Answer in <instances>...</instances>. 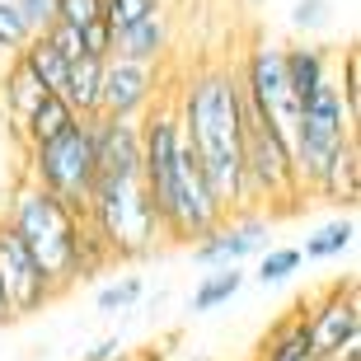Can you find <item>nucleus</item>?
<instances>
[{
	"label": "nucleus",
	"mask_w": 361,
	"mask_h": 361,
	"mask_svg": "<svg viewBox=\"0 0 361 361\" xmlns=\"http://www.w3.org/2000/svg\"><path fill=\"white\" fill-rule=\"evenodd\" d=\"M99 75H104V56L80 52V56L66 61V80H61V90H56L71 104V113L85 118V122L99 113Z\"/></svg>",
	"instance_id": "obj_16"
},
{
	"label": "nucleus",
	"mask_w": 361,
	"mask_h": 361,
	"mask_svg": "<svg viewBox=\"0 0 361 361\" xmlns=\"http://www.w3.org/2000/svg\"><path fill=\"white\" fill-rule=\"evenodd\" d=\"M14 61H19V47H5V42H0V85H5V75L14 71Z\"/></svg>",
	"instance_id": "obj_35"
},
{
	"label": "nucleus",
	"mask_w": 361,
	"mask_h": 361,
	"mask_svg": "<svg viewBox=\"0 0 361 361\" xmlns=\"http://www.w3.org/2000/svg\"><path fill=\"white\" fill-rule=\"evenodd\" d=\"M136 122H141V183L155 202L160 235L174 244H197L226 212L202 178L197 155L183 141L174 99H164V104L155 99Z\"/></svg>",
	"instance_id": "obj_2"
},
{
	"label": "nucleus",
	"mask_w": 361,
	"mask_h": 361,
	"mask_svg": "<svg viewBox=\"0 0 361 361\" xmlns=\"http://www.w3.org/2000/svg\"><path fill=\"white\" fill-rule=\"evenodd\" d=\"M118 361H164V352L160 348H127Z\"/></svg>",
	"instance_id": "obj_34"
},
{
	"label": "nucleus",
	"mask_w": 361,
	"mask_h": 361,
	"mask_svg": "<svg viewBox=\"0 0 361 361\" xmlns=\"http://www.w3.org/2000/svg\"><path fill=\"white\" fill-rule=\"evenodd\" d=\"M94 174L99 178H136L141 174V122L132 118H90Z\"/></svg>",
	"instance_id": "obj_12"
},
{
	"label": "nucleus",
	"mask_w": 361,
	"mask_h": 361,
	"mask_svg": "<svg viewBox=\"0 0 361 361\" xmlns=\"http://www.w3.org/2000/svg\"><path fill=\"white\" fill-rule=\"evenodd\" d=\"M240 286H244L240 263H230V268H212L207 277L197 281V286H192V300H188V310H192V314H212V310L230 305V300L240 295Z\"/></svg>",
	"instance_id": "obj_19"
},
{
	"label": "nucleus",
	"mask_w": 361,
	"mask_h": 361,
	"mask_svg": "<svg viewBox=\"0 0 361 361\" xmlns=\"http://www.w3.org/2000/svg\"><path fill=\"white\" fill-rule=\"evenodd\" d=\"M10 324H14V319H10V305H5V295H0V334H5Z\"/></svg>",
	"instance_id": "obj_36"
},
{
	"label": "nucleus",
	"mask_w": 361,
	"mask_h": 361,
	"mask_svg": "<svg viewBox=\"0 0 361 361\" xmlns=\"http://www.w3.org/2000/svg\"><path fill=\"white\" fill-rule=\"evenodd\" d=\"M47 38H52V47L66 56V61L85 52V33H80V28H71V24H52V28H47Z\"/></svg>",
	"instance_id": "obj_31"
},
{
	"label": "nucleus",
	"mask_w": 361,
	"mask_h": 361,
	"mask_svg": "<svg viewBox=\"0 0 361 361\" xmlns=\"http://www.w3.org/2000/svg\"><path fill=\"white\" fill-rule=\"evenodd\" d=\"M0 216L24 240V249L33 254L38 272L52 286V295H66L75 281L94 277L108 263V254L99 249V240L85 226V212H75L61 197H52L47 188H38L28 174L14 178L10 197L0 202Z\"/></svg>",
	"instance_id": "obj_3"
},
{
	"label": "nucleus",
	"mask_w": 361,
	"mask_h": 361,
	"mask_svg": "<svg viewBox=\"0 0 361 361\" xmlns=\"http://www.w3.org/2000/svg\"><path fill=\"white\" fill-rule=\"evenodd\" d=\"M14 5L24 14L28 33H47V28L56 24V0H14Z\"/></svg>",
	"instance_id": "obj_30"
},
{
	"label": "nucleus",
	"mask_w": 361,
	"mask_h": 361,
	"mask_svg": "<svg viewBox=\"0 0 361 361\" xmlns=\"http://www.w3.org/2000/svg\"><path fill=\"white\" fill-rule=\"evenodd\" d=\"M85 33V52L90 56H108V47H113V28L99 19V24H90V28H80Z\"/></svg>",
	"instance_id": "obj_32"
},
{
	"label": "nucleus",
	"mask_w": 361,
	"mask_h": 361,
	"mask_svg": "<svg viewBox=\"0 0 361 361\" xmlns=\"http://www.w3.org/2000/svg\"><path fill=\"white\" fill-rule=\"evenodd\" d=\"M281 66H286L291 94H295V104H300V99L314 94L324 80H334L338 56H334V47H324V42H291V47H281Z\"/></svg>",
	"instance_id": "obj_14"
},
{
	"label": "nucleus",
	"mask_w": 361,
	"mask_h": 361,
	"mask_svg": "<svg viewBox=\"0 0 361 361\" xmlns=\"http://www.w3.org/2000/svg\"><path fill=\"white\" fill-rule=\"evenodd\" d=\"M310 192H319V197H329V202H348V207L357 202V141L343 146L334 160L324 164V174L314 178Z\"/></svg>",
	"instance_id": "obj_20"
},
{
	"label": "nucleus",
	"mask_w": 361,
	"mask_h": 361,
	"mask_svg": "<svg viewBox=\"0 0 361 361\" xmlns=\"http://www.w3.org/2000/svg\"><path fill=\"white\" fill-rule=\"evenodd\" d=\"M338 61H343V75H334V80H338V94H343L348 113L357 118V108H361V52H357V47H348Z\"/></svg>",
	"instance_id": "obj_27"
},
{
	"label": "nucleus",
	"mask_w": 361,
	"mask_h": 361,
	"mask_svg": "<svg viewBox=\"0 0 361 361\" xmlns=\"http://www.w3.org/2000/svg\"><path fill=\"white\" fill-rule=\"evenodd\" d=\"M357 141V118L348 113L338 80H324L314 94L300 99V113H295V136H291V169L300 192L314 188V178L324 174V164L334 160L343 146Z\"/></svg>",
	"instance_id": "obj_5"
},
{
	"label": "nucleus",
	"mask_w": 361,
	"mask_h": 361,
	"mask_svg": "<svg viewBox=\"0 0 361 361\" xmlns=\"http://www.w3.org/2000/svg\"><path fill=\"white\" fill-rule=\"evenodd\" d=\"M141 295H146V281L136 277V272H127L122 281H108L104 291H99L94 310H99V314H122V310H132Z\"/></svg>",
	"instance_id": "obj_25"
},
{
	"label": "nucleus",
	"mask_w": 361,
	"mask_h": 361,
	"mask_svg": "<svg viewBox=\"0 0 361 361\" xmlns=\"http://www.w3.org/2000/svg\"><path fill=\"white\" fill-rule=\"evenodd\" d=\"M38 188H47L52 197H61L66 207L85 212V202L94 192V141H90V122H71L66 132H56L52 141H38V146L24 150V169Z\"/></svg>",
	"instance_id": "obj_6"
},
{
	"label": "nucleus",
	"mask_w": 361,
	"mask_h": 361,
	"mask_svg": "<svg viewBox=\"0 0 361 361\" xmlns=\"http://www.w3.org/2000/svg\"><path fill=\"white\" fill-rule=\"evenodd\" d=\"M329 24H334V0H295L291 5L295 33H324Z\"/></svg>",
	"instance_id": "obj_26"
},
{
	"label": "nucleus",
	"mask_w": 361,
	"mask_h": 361,
	"mask_svg": "<svg viewBox=\"0 0 361 361\" xmlns=\"http://www.w3.org/2000/svg\"><path fill=\"white\" fill-rule=\"evenodd\" d=\"M249 361H254V357H249Z\"/></svg>",
	"instance_id": "obj_37"
},
{
	"label": "nucleus",
	"mask_w": 361,
	"mask_h": 361,
	"mask_svg": "<svg viewBox=\"0 0 361 361\" xmlns=\"http://www.w3.org/2000/svg\"><path fill=\"white\" fill-rule=\"evenodd\" d=\"M295 268H300V249H291V244H272V249L258 254V272L254 277L263 281V286H281Z\"/></svg>",
	"instance_id": "obj_24"
},
{
	"label": "nucleus",
	"mask_w": 361,
	"mask_h": 361,
	"mask_svg": "<svg viewBox=\"0 0 361 361\" xmlns=\"http://www.w3.org/2000/svg\"><path fill=\"white\" fill-rule=\"evenodd\" d=\"M174 5L169 0H104V24L118 33V28H132L150 14H169Z\"/></svg>",
	"instance_id": "obj_23"
},
{
	"label": "nucleus",
	"mask_w": 361,
	"mask_h": 361,
	"mask_svg": "<svg viewBox=\"0 0 361 361\" xmlns=\"http://www.w3.org/2000/svg\"><path fill=\"white\" fill-rule=\"evenodd\" d=\"M169 47H174L169 14H150V19H141L132 28H118L108 56H127V61H141V66H164L169 61Z\"/></svg>",
	"instance_id": "obj_13"
},
{
	"label": "nucleus",
	"mask_w": 361,
	"mask_h": 361,
	"mask_svg": "<svg viewBox=\"0 0 361 361\" xmlns=\"http://www.w3.org/2000/svg\"><path fill=\"white\" fill-rule=\"evenodd\" d=\"M305 334L314 361H361V300L357 281H334L305 300Z\"/></svg>",
	"instance_id": "obj_8"
},
{
	"label": "nucleus",
	"mask_w": 361,
	"mask_h": 361,
	"mask_svg": "<svg viewBox=\"0 0 361 361\" xmlns=\"http://www.w3.org/2000/svg\"><path fill=\"white\" fill-rule=\"evenodd\" d=\"M85 226L108 254V263H136L160 249V216L150 202L141 174L136 178H94L85 202Z\"/></svg>",
	"instance_id": "obj_4"
},
{
	"label": "nucleus",
	"mask_w": 361,
	"mask_h": 361,
	"mask_svg": "<svg viewBox=\"0 0 361 361\" xmlns=\"http://www.w3.org/2000/svg\"><path fill=\"white\" fill-rule=\"evenodd\" d=\"M352 244H357V221H352V216H338V221H329V226H319L314 235H310L305 249H300V258L329 263V258H343Z\"/></svg>",
	"instance_id": "obj_22"
},
{
	"label": "nucleus",
	"mask_w": 361,
	"mask_h": 361,
	"mask_svg": "<svg viewBox=\"0 0 361 361\" xmlns=\"http://www.w3.org/2000/svg\"><path fill=\"white\" fill-rule=\"evenodd\" d=\"M71 122H80V118L71 113V104L61 99V94L47 90L38 104H33V113L24 118V127H19V146L28 150V146H38V141H52L56 132H66Z\"/></svg>",
	"instance_id": "obj_17"
},
{
	"label": "nucleus",
	"mask_w": 361,
	"mask_h": 361,
	"mask_svg": "<svg viewBox=\"0 0 361 361\" xmlns=\"http://www.w3.org/2000/svg\"><path fill=\"white\" fill-rule=\"evenodd\" d=\"M160 66H141L127 56H104V75H99V113L94 118H141L155 99H160Z\"/></svg>",
	"instance_id": "obj_9"
},
{
	"label": "nucleus",
	"mask_w": 361,
	"mask_h": 361,
	"mask_svg": "<svg viewBox=\"0 0 361 361\" xmlns=\"http://www.w3.org/2000/svg\"><path fill=\"white\" fill-rule=\"evenodd\" d=\"M0 295L10 305V319H28V314H38L56 300L47 277L33 263V254L24 249V240L5 226V216H0Z\"/></svg>",
	"instance_id": "obj_10"
},
{
	"label": "nucleus",
	"mask_w": 361,
	"mask_h": 361,
	"mask_svg": "<svg viewBox=\"0 0 361 361\" xmlns=\"http://www.w3.org/2000/svg\"><path fill=\"white\" fill-rule=\"evenodd\" d=\"M254 361H314V352H310V334H305V300H295L268 334H263Z\"/></svg>",
	"instance_id": "obj_15"
},
{
	"label": "nucleus",
	"mask_w": 361,
	"mask_h": 361,
	"mask_svg": "<svg viewBox=\"0 0 361 361\" xmlns=\"http://www.w3.org/2000/svg\"><path fill=\"white\" fill-rule=\"evenodd\" d=\"M202 268H230L268 249V216L249 207V212H226L197 244H188Z\"/></svg>",
	"instance_id": "obj_11"
},
{
	"label": "nucleus",
	"mask_w": 361,
	"mask_h": 361,
	"mask_svg": "<svg viewBox=\"0 0 361 361\" xmlns=\"http://www.w3.org/2000/svg\"><path fill=\"white\" fill-rule=\"evenodd\" d=\"M42 94H47V90L38 85V75L14 61V71L5 75V85H0V104H5V118H10V132H14V136H19L24 118L33 113V104H38Z\"/></svg>",
	"instance_id": "obj_18"
},
{
	"label": "nucleus",
	"mask_w": 361,
	"mask_h": 361,
	"mask_svg": "<svg viewBox=\"0 0 361 361\" xmlns=\"http://www.w3.org/2000/svg\"><path fill=\"white\" fill-rule=\"evenodd\" d=\"M122 352H127V343H122V338H99V343L85 352V361H118Z\"/></svg>",
	"instance_id": "obj_33"
},
{
	"label": "nucleus",
	"mask_w": 361,
	"mask_h": 361,
	"mask_svg": "<svg viewBox=\"0 0 361 361\" xmlns=\"http://www.w3.org/2000/svg\"><path fill=\"white\" fill-rule=\"evenodd\" d=\"M104 19V0H56V24L90 28Z\"/></svg>",
	"instance_id": "obj_28"
},
{
	"label": "nucleus",
	"mask_w": 361,
	"mask_h": 361,
	"mask_svg": "<svg viewBox=\"0 0 361 361\" xmlns=\"http://www.w3.org/2000/svg\"><path fill=\"white\" fill-rule=\"evenodd\" d=\"M235 75H240V99L254 108L263 122H268L286 146H291L300 104H295L291 80H286V66H281V42L258 38L254 47L244 52V61L235 66Z\"/></svg>",
	"instance_id": "obj_7"
},
{
	"label": "nucleus",
	"mask_w": 361,
	"mask_h": 361,
	"mask_svg": "<svg viewBox=\"0 0 361 361\" xmlns=\"http://www.w3.org/2000/svg\"><path fill=\"white\" fill-rule=\"evenodd\" d=\"M174 113L183 127L188 150L197 155L202 178L221 202V212H249L244 192V104H240V75L226 61H207L188 75V85L174 94Z\"/></svg>",
	"instance_id": "obj_1"
},
{
	"label": "nucleus",
	"mask_w": 361,
	"mask_h": 361,
	"mask_svg": "<svg viewBox=\"0 0 361 361\" xmlns=\"http://www.w3.org/2000/svg\"><path fill=\"white\" fill-rule=\"evenodd\" d=\"M28 38H33V33H28L19 5H14V0H0V42H5V47H24Z\"/></svg>",
	"instance_id": "obj_29"
},
{
	"label": "nucleus",
	"mask_w": 361,
	"mask_h": 361,
	"mask_svg": "<svg viewBox=\"0 0 361 361\" xmlns=\"http://www.w3.org/2000/svg\"><path fill=\"white\" fill-rule=\"evenodd\" d=\"M19 66L33 71V75H38V85H42V90H52V94L61 90V80H66V56L52 47V38H47V33H33V38L19 47Z\"/></svg>",
	"instance_id": "obj_21"
}]
</instances>
